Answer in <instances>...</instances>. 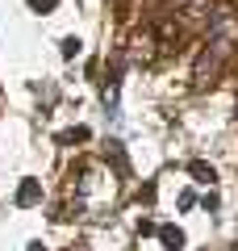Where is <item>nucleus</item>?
Instances as JSON below:
<instances>
[{
    "mask_svg": "<svg viewBox=\"0 0 238 251\" xmlns=\"http://www.w3.org/2000/svg\"><path fill=\"white\" fill-rule=\"evenodd\" d=\"M159 234H163V243H171V247H180V243H184V234H180L176 226H163Z\"/></svg>",
    "mask_w": 238,
    "mask_h": 251,
    "instance_id": "3",
    "label": "nucleus"
},
{
    "mask_svg": "<svg viewBox=\"0 0 238 251\" xmlns=\"http://www.w3.org/2000/svg\"><path fill=\"white\" fill-rule=\"evenodd\" d=\"M234 42H238V21L230 17V13H217L213 25H209V50H205L201 63H196V80H205V72L209 75L217 72V63L234 50Z\"/></svg>",
    "mask_w": 238,
    "mask_h": 251,
    "instance_id": "1",
    "label": "nucleus"
},
{
    "mask_svg": "<svg viewBox=\"0 0 238 251\" xmlns=\"http://www.w3.org/2000/svg\"><path fill=\"white\" fill-rule=\"evenodd\" d=\"M192 176H201V180H213V168H209V163H192Z\"/></svg>",
    "mask_w": 238,
    "mask_h": 251,
    "instance_id": "5",
    "label": "nucleus"
},
{
    "mask_svg": "<svg viewBox=\"0 0 238 251\" xmlns=\"http://www.w3.org/2000/svg\"><path fill=\"white\" fill-rule=\"evenodd\" d=\"M38 197H42V188H38L34 180H25V184H21V193H17V205H34Z\"/></svg>",
    "mask_w": 238,
    "mask_h": 251,
    "instance_id": "2",
    "label": "nucleus"
},
{
    "mask_svg": "<svg viewBox=\"0 0 238 251\" xmlns=\"http://www.w3.org/2000/svg\"><path fill=\"white\" fill-rule=\"evenodd\" d=\"M29 9H38V13H50V9H54V0H29Z\"/></svg>",
    "mask_w": 238,
    "mask_h": 251,
    "instance_id": "6",
    "label": "nucleus"
},
{
    "mask_svg": "<svg viewBox=\"0 0 238 251\" xmlns=\"http://www.w3.org/2000/svg\"><path fill=\"white\" fill-rule=\"evenodd\" d=\"M79 54V38H63V59H75Z\"/></svg>",
    "mask_w": 238,
    "mask_h": 251,
    "instance_id": "4",
    "label": "nucleus"
},
{
    "mask_svg": "<svg viewBox=\"0 0 238 251\" xmlns=\"http://www.w3.org/2000/svg\"><path fill=\"white\" fill-rule=\"evenodd\" d=\"M167 251H180V247H167Z\"/></svg>",
    "mask_w": 238,
    "mask_h": 251,
    "instance_id": "7",
    "label": "nucleus"
}]
</instances>
